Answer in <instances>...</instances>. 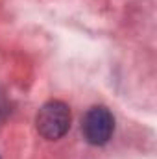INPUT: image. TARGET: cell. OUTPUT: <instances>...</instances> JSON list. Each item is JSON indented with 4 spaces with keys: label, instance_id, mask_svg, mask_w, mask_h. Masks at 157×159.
<instances>
[{
    "label": "cell",
    "instance_id": "obj_1",
    "mask_svg": "<svg viewBox=\"0 0 157 159\" xmlns=\"http://www.w3.org/2000/svg\"><path fill=\"white\" fill-rule=\"evenodd\" d=\"M35 126H37V131L44 139H50V141L61 139L70 128L69 106L59 100L46 102L35 117Z\"/></svg>",
    "mask_w": 157,
    "mask_h": 159
},
{
    "label": "cell",
    "instance_id": "obj_2",
    "mask_svg": "<svg viewBox=\"0 0 157 159\" xmlns=\"http://www.w3.org/2000/svg\"><path fill=\"white\" fill-rule=\"evenodd\" d=\"M83 135L85 139L91 143V144H105L111 135H113V129H115V119L111 115V111L104 106H96V107H91L83 119Z\"/></svg>",
    "mask_w": 157,
    "mask_h": 159
}]
</instances>
